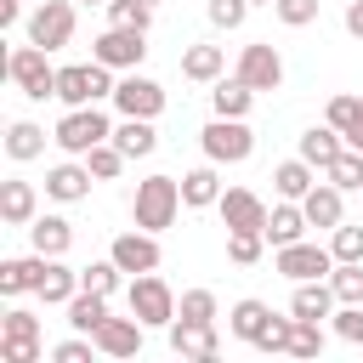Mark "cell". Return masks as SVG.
Returning <instances> with one entry per match:
<instances>
[{
	"mask_svg": "<svg viewBox=\"0 0 363 363\" xmlns=\"http://www.w3.org/2000/svg\"><path fill=\"white\" fill-rule=\"evenodd\" d=\"M176 210H182V182H176V176H147V182H136V199H130L136 227L164 233V227L176 221Z\"/></svg>",
	"mask_w": 363,
	"mask_h": 363,
	"instance_id": "cell-1",
	"label": "cell"
},
{
	"mask_svg": "<svg viewBox=\"0 0 363 363\" xmlns=\"http://www.w3.org/2000/svg\"><path fill=\"white\" fill-rule=\"evenodd\" d=\"M62 153H74V159H85L91 147H102V142H113V125H108V113L91 102V108H68L62 119H57V136H51Z\"/></svg>",
	"mask_w": 363,
	"mask_h": 363,
	"instance_id": "cell-2",
	"label": "cell"
},
{
	"mask_svg": "<svg viewBox=\"0 0 363 363\" xmlns=\"http://www.w3.org/2000/svg\"><path fill=\"white\" fill-rule=\"evenodd\" d=\"M45 57H51V51H40L34 40H28V45H17V51L6 57V74H11V85H17L23 96H34V102L57 96V68H51Z\"/></svg>",
	"mask_w": 363,
	"mask_h": 363,
	"instance_id": "cell-3",
	"label": "cell"
},
{
	"mask_svg": "<svg viewBox=\"0 0 363 363\" xmlns=\"http://www.w3.org/2000/svg\"><path fill=\"white\" fill-rule=\"evenodd\" d=\"M102 96H113V79H108V62H74V68H57V102H68V108H91V102H102Z\"/></svg>",
	"mask_w": 363,
	"mask_h": 363,
	"instance_id": "cell-4",
	"label": "cell"
},
{
	"mask_svg": "<svg viewBox=\"0 0 363 363\" xmlns=\"http://www.w3.org/2000/svg\"><path fill=\"white\" fill-rule=\"evenodd\" d=\"M199 142H204V159H216V164H244V159L255 153L250 125H244V119H221V113L199 130Z\"/></svg>",
	"mask_w": 363,
	"mask_h": 363,
	"instance_id": "cell-5",
	"label": "cell"
},
{
	"mask_svg": "<svg viewBox=\"0 0 363 363\" xmlns=\"http://www.w3.org/2000/svg\"><path fill=\"white\" fill-rule=\"evenodd\" d=\"M130 312L147 323V329H170L176 323V295L159 272H136L130 278Z\"/></svg>",
	"mask_w": 363,
	"mask_h": 363,
	"instance_id": "cell-6",
	"label": "cell"
},
{
	"mask_svg": "<svg viewBox=\"0 0 363 363\" xmlns=\"http://www.w3.org/2000/svg\"><path fill=\"white\" fill-rule=\"evenodd\" d=\"M28 40L40 51H62L74 40V0H40L28 11Z\"/></svg>",
	"mask_w": 363,
	"mask_h": 363,
	"instance_id": "cell-7",
	"label": "cell"
},
{
	"mask_svg": "<svg viewBox=\"0 0 363 363\" xmlns=\"http://www.w3.org/2000/svg\"><path fill=\"white\" fill-rule=\"evenodd\" d=\"M0 357L6 363H40V318L11 306L6 323H0Z\"/></svg>",
	"mask_w": 363,
	"mask_h": 363,
	"instance_id": "cell-8",
	"label": "cell"
},
{
	"mask_svg": "<svg viewBox=\"0 0 363 363\" xmlns=\"http://www.w3.org/2000/svg\"><path fill=\"white\" fill-rule=\"evenodd\" d=\"M272 267H278L284 278H295V284H306V278H329V272H335V250L295 238V244H284V250H278V261H272Z\"/></svg>",
	"mask_w": 363,
	"mask_h": 363,
	"instance_id": "cell-9",
	"label": "cell"
},
{
	"mask_svg": "<svg viewBox=\"0 0 363 363\" xmlns=\"http://www.w3.org/2000/svg\"><path fill=\"white\" fill-rule=\"evenodd\" d=\"M250 91H278L284 85V57L267 45V40H255V45H244L238 51V68H233Z\"/></svg>",
	"mask_w": 363,
	"mask_h": 363,
	"instance_id": "cell-10",
	"label": "cell"
},
{
	"mask_svg": "<svg viewBox=\"0 0 363 363\" xmlns=\"http://www.w3.org/2000/svg\"><path fill=\"white\" fill-rule=\"evenodd\" d=\"M113 108H119L125 119H159L164 85H153V79H142V74H125V79L113 85Z\"/></svg>",
	"mask_w": 363,
	"mask_h": 363,
	"instance_id": "cell-11",
	"label": "cell"
},
{
	"mask_svg": "<svg viewBox=\"0 0 363 363\" xmlns=\"http://www.w3.org/2000/svg\"><path fill=\"white\" fill-rule=\"evenodd\" d=\"M216 210H221V221H227V233H238V227H250V233H261L267 227V204H261V193H250V187H227L221 199H216Z\"/></svg>",
	"mask_w": 363,
	"mask_h": 363,
	"instance_id": "cell-12",
	"label": "cell"
},
{
	"mask_svg": "<svg viewBox=\"0 0 363 363\" xmlns=\"http://www.w3.org/2000/svg\"><path fill=\"white\" fill-rule=\"evenodd\" d=\"M113 261H119V272H159V238L147 233V227H136V233H119L113 238V250H108Z\"/></svg>",
	"mask_w": 363,
	"mask_h": 363,
	"instance_id": "cell-13",
	"label": "cell"
},
{
	"mask_svg": "<svg viewBox=\"0 0 363 363\" xmlns=\"http://www.w3.org/2000/svg\"><path fill=\"white\" fill-rule=\"evenodd\" d=\"M91 57L108 62V68H136V62L147 57V40H142V28H113V23H108V34L96 40Z\"/></svg>",
	"mask_w": 363,
	"mask_h": 363,
	"instance_id": "cell-14",
	"label": "cell"
},
{
	"mask_svg": "<svg viewBox=\"0 0 363 363\" xmlns=\"http://www.w3.org/2000/svg\"><path fill=\"white\" fill-rule=\"evenodd\" d=\"M142 329H147V323H142L136 312H130V318H102V329H96L91 340H96L102 357H136V352H142Z\"/></svg>",
	"mask_w": 363,
	"mask_h": 363,
	"instance_id": "cell-15",
	"label": "cell"
},
{
	"mask_svg": "<svg viewBox=\"0 0 363 363\" xmlns=\"http://www.w3.org/2000/svg\"><path fill=\"white\" fill-rule=\"evenodd\" d=\"M170 352H176V357H199V363H216V352H221V340H216V323L176 318V323H170Z\"/></svg>",
	"mask_w": 363,
	"mask_h": 363,
	"instance_id": "cell-16",
	"label": "cell"
},
{
	"mask_svg": "<svg viewBox=\"0 0 363 363\" xmlns=\"http://www.w3.org/2000/svg\"><path fill=\"white\" fill-rule=\"evenodd\" d=\"M306 227H312V221H306L301 199H284V204H278V210L267 216V227H261V233H267V244H272V250H284V244H295V238H301Z\"/></svg>",
	"mask_w": 363,
	"mask_h": 363,
	"instance_id": "cell-17",
	"label": "cell"
},
{
	"mask_svg": "<svg viewBox=\"0 0 363 363\" xmlns=\"http://www.w3.org/2000/svg\"><path fill=\"white\" fill-rule=\"evenodd\" d=\"M45 306H68L74 295H79V272L74 267H62V255H51L45 261V272H40V289H34Z\"/></svg>",
	"mask_w": 363,
	"mask_h": 363,
	"instance_id": "cell-18",
	"label": "cell"
},
{
	"mask_svg": "<svg viewBox=\"0 0 363 363\" xmlns=\"http://www.w3.org/2000/svg\"><path fill=\"white\" fill-rule=\"evenodd\" d=\"M289 312L295 318H335V284L329 278H306V284H295V301H289Z\"/></svg>",
	"mask_w": 363,
	"mask_h": 363,
	"instance_id": "cell-19",
	"label": "cell"
},
{
	"mask_svg": "<svg viewBox=\"0 0 363 363\" xmlns=\"http://www.w3.org/2000/svg\"><path fill=\"white\" fill-rule=\"evenodd\" d=\"M340 153H346V136H340L335 125H312V130L301 136V159H306V164H318V170H329Z\"/></svg>",
	"mask_w": 363,
	"mask_h": 363,
	"instance_id": "cell-20",
	"label": "cell"
},
{
	"mask_svg": "<svg viewBox=\"0 0 363 363\" xmlns=\"http://www.w3.org/2000/svg\"><path fill=\"white\" fill-rule=\"evenodd\" d=\"M91 164H57V170H45V193L57 199V204H74V199H85L91 193Z\"/></svg>",
	"mask_w": 363,
	"mask_h": 363,
	"instance_id": "cell-21",
	"label": "cell"
},
{
	"mask_svg": "<svg viewBox=\"0 0 363 363\" xmlns=\"http://www.w3.org/2000/svg\"><path fill=\"white\" fill-rule=\"evenodd\" d=\"M45 261L51 255H23V261H0V295H28V289H40V272H45Z\"/></svg>",
	"mask_w": 363,
	"mask_h": 363,
	"instance_id": "cell-22",
	"label": "cell"
},
{
	"mask_svg": "<svg viewBox=\"0 0 363 363\" xmlns=\"http://www.w3.org/2000/svg\"><path fill=\"white\" fill-rule=\"evenodd\" d=\"M221 193H227V187H221V176H216V159L182 176V204H187V210H204V204H216Z\"/></svg>",
	"mask_w": 363,
	"mask_h": 363,
	"instance_id": "cell-23",
	"label": "cell"
},
{
	"mask_svg": "<svg viewBox=\"0 0 363 363\" xmlns=\"http://www.w3.org/2000/svg\"><path fill=\"white\" fill-rule=\"evenodd\" d=\"M34 182H0V221L6 227H28L34 221Z\"/></svg>",
	"mask_w": 363,
	"mask_h": 363,
	"instance_id": "cell-24",
	"label": "cell"
},
{
	"mask_svg": "<svg viewBox=\"0 0 363 363\" xmlns=\"http://www.w3.org/2000/svg\"><path fill=\"white\" fill-rule=\"evenodd\" d=\"M28 238H34L40 255H68V244H74V221H62V216H34V221H28Z\"/></svg>",
	"mask_w": 363,
	"mask_h": 363,
	"instance_id": "cell-25",
	"label": "cell"
},
{
	"mask_svg": "<svg viewBox=\"0 0 363 363\" xmlns=\"http://www.w3.org/2000/svg\"><path fill=\"white\" fill-rule=\"evenodd\" d=\"M221 68H227V51H221V45H187V51H182V74L199 79V85L221 79Z\"/></svg>",
	"mask_w": 363,
	"mask_h": 363,
	"instance_id": "cell-26",
	"label": "cell"
},
{
	"mask_svg": "<svg viewBox=\"0 0 363 363\" xmlns=\"http://www.w3.org/2000/svg\"><path fill=\"white\" fill-rule=\"evenodd\" d=\"M250 102H255V91H250L238 74H233V79H216V91H210V108H216L221 119H244Z\"/></svg>",
	"mask_w": 363,
	"mask_h": 363,
	"instance_id": "cell-27",
	"label": "cell"
},
{
	"mask_svg": "<svg viewBox=\"0 0 363 363\" xmlns=\"http://www.w3.org/2000/svg\"><path fill=\"white\" fill-rule=\"evenodd\" d=\"M113 147H119L125 159H147V153L159 147V136H153V119H125V125L113 130Z\"/></svg>",
	"mask_w": 363,
	"mask_h": 363,
	"instance_id": "cell-28",
	"label": "cell"
},
{
	"mask_svg": "<svg viewBox=\"0 0 363 363\" xmlns=\"http://www.w3.org/2000/svg\"><path fill=\"white\" fill-rule=\"evenodd\" d=\"M312 170L318 164H306V159H284L278 170H272V187H278V199H306L318 182H312Z\"/></svg>",
	"mask_w": 363,
	"mask_h": 363,
	"instance_id": "cell-29",
	"label": "cell"
},
{
	"mask_svg": "<svg viewBox=\"0 0 363 363\" xmlns=\"http://www.w3.org/2000/svg\"><path fill=\"white\" fill-rule=\"evenodd\" d=\"M301 210H306V221H312V227H340V187H335V182L312 187V193L301 199Z\"/></svg>",
	"mask_w": 363,
	"mask_h": 363,
	"instance_id": "cell-30",
	"label": "cell"
},
{
	"mask_svg": "<svg viewBox=\"0 0 363 363\" xmlns=\"http://www.w3.org/2000/svg\"><path fill=\"white\" fill-rule=\"evenodd\" d=\"M102 318H108V295H96V289H79V295L68 301V323H74L79 335H96V329H102Z\"/></svg>",
	"mask_w": 363,
	"mask_h": 363,
	"instance_id": "cell-31",
	"label": "cell"
},
{
	"mask_svg": "<svg viewBox=\"0 0 363 363\" xmlns=\"http://www.w3.org/2000/svg\"><path fill=\"white\" fill-rule=\"evenodd\" d=\"M267 323H272V306H267V301H238V306L227 312V329H233L238 340H250V346H255V335H261Z\"/></svg>",
	"mask_w": 363,
	"mask_h": 363,
	"instance_id": "cell-32",
	"label": "cell"
},
{
	"mask_svg": "<svg viewBox=\"0 0 363 363\" xmlns=\"http://www.w3.org/2000/svg\"><path fill=\"white\" fill-rule=\"evenodd\" d=\"M6 153H11L17 164L40 159V153H45V130H40V125H28V119H17V125L6 130Z\"/></svg>",
	"mask_w": 363,
	"mask_h": 363,
	"instance_id": "cell-33",
	"label": "cell"
},
{
	"mask_svg": "<svg viewBox=\"0 0 363 363\" xmlns=\"http://www.w3.org/2000/svg\"><path fill=\"white\" fill-rule=\"evenodd\" d=\"M323 176H329V182H335L340 193H352V187L363 193V147H346V153H340V159H335V164H329Z\"/></svg>",
	"mask_w": 363,
	"mask_h": 363,
	"instance_id": "cell-34",
	"label": "cell"
},
{
	"mask_svg": "<svg viewBox=\"0 0 363 363\" xmlns=\"http://www.w3.org/2000/svg\"><path fill=\"white\" fill-rule=\"evenodd\" d=\"M108 23H113V28H142V34H147L153 6H147V0H108Z\"/></svg>",
	"mask_w": 363,
	"mask_h": 363,
	"instance_id": "cell-35",
	"label": "cell"
},
{
	"mask_svg": "<svg viewBox=\"0 0 363 363\" xmlns=\"http://www.w3.org/2000/svg\"><path fill=\"white\" fill-rule=\"evenodd\" d=\"M261 244H267V233H250V227H238V233H227V261H238V267H255V261H261Z\"/></svg>",
	"mask_w": 363,
	"mask_h": 363,
	"instance_id": "cell-36",
	"label": "cell"
},
{
	"mask_svg": "<svg viewBox=\"0 0 363 363\" xmlns=\"http://www.w3.org/2000/svg\"><path fill=\"white\" fill-rule=\"evenodd\" d=\"M79 289H96V295H113V289H119V261L108 255V261H91V267H79Z\"/></svg>",
	"mask_w": 363,
	"mask_h": 363,
	"instance_id": "cell-37",
	"label": "cell"
},
{
	"mask_svg": "<svg viewBox=\"0 0 363 363\" xmlns=\"http://www.w3.org/2000/svg\"><path fill=\"white\" fill-rule=\"evenodd\" d=\"M329 284H335V301H363V261H335Z\"/></svg>",
	"mask_w": 363,
	"mask_h": 363,
	"instance_id": "cell-38",
	"label": "cell"
},
{
	"mask_svg": "<svg viewBox=\"0 0 363 363\" xmlns=\"http://www.w3.org/2000/svg\"><path fill=\"white\" fill-rule=\"evenodd\" d=\"M85 164H91V176H96V182H113V176L125 170V153H119L113 142H102V147H91V153H85Z\"/></svg>",
	"mask_w": 363,
	"mask_h": 363,
	"instance_id": "cell-39",
	"label": "cell"
},
{
	"mask_svg": "<svg viewBox=\"0 0 363 363\" xmlns=\"http://www.w3.org/2000/svg\"><path fill=\"white\" fill-rule=\"evenodd\" d=\"M176 318H193V323H216V295L210 289H187L176 301Z\"/></svg>",
	"mask_w": 363,
	"mask_h": 363,
	"instance_id": "cell-40",
	"label": "cell"
},
{
	"mask_svg": "<svg viewBox=\"0 0 363 363\" xmlns=\"http://www.w3.org/2000/svg\"><path fill=\"white\" fill-rule=\"evenodd\" d=\"M329 250H335V261H363V227H329Z\"/></svg>",
	"mask_w": 363,
	"mask_h": 363,
	"instance_id": "cell-41",
	"label": "cell"
},
{
	"mask_svg": "<svg viewBox=\"0 0 363 363\" xmlns=\"http://www.w3.org/2000/svg\"><path fill=\"white\" fill-rule=\"evenodd\" d=\"M289 335H295V312H289V318H272V323L255 335V352H289Z\"/></svg>",
	"mask_w": 363,
	"mask_h": 363,
	"instance_id": "cell-42",
	"label": "cell"
},
{
	"mask_svg": "<svg viewBox=\"0 0 363 363\" xmlns=\"http://www.w3.org/2000/svg\"><path fill=\"white\" fill-rule=\"evenodd\" d=\"M289 352H295V357H318V352H323V329H318L312 318H295V335H289Z\"/></svg>",
	"mask_w": 363,
	"mask_h": 363,
	"instance_id": "cell-43",
	"label": "cell"
},
{
	"mask_svg": "<svg viewBox=\"0 0 363 363\" xmlns=\"http://www.w3.org/2000/svg\"><path fill=\"white\" fill-rule=\"evenodd\" d=\"M335 335L352 340V346H363V301H340V312H335Z\"/></svg>",
	"mask_w": 363,
	"mask_h": 363,
	"instance_id": "cell-44",
	"label": "cell"
},
{
	"mask_svg": "<svg viewBox=\"0 0 363 363\" xmlns=\"http://www.w3.org/2000/svg\"><path fill=\"white\" fill-rule=\"evenodd\" d=\"M272 11H278V23H289V28L318 23V0H272Z\"/></svg>",
	"mask_w": 363,
	"mask_h": 363,
	"instance_id": "cell-45",
	"label": "cell"
},
{
	"mask_svg": "<svg viewBox=\"0 0 363 363\" xmlns=\"http://www.w3.org/2000/svg\"><path fill=\"white\" fill-rule=\"evenodd\" d=\"M204 11H210V23H216V28H238V23L250 17V0H210Z\"/></svg>",
	"mask_w": 363,
	"mask_h": 363,
	"instance_id": "cell-46",
	"label": "cell"
},
{
	"mask_svg": "<svg viewBox=\"0 0 363 363\" xmlns=\"http://www.w3.org/2000/svg\"><path fill=\"white\" fill-rule=\"evenodd\" d=\"M357 108H363V96H346V91H340V96H329V125L346 136V125L357 119Z\"/></svg>",
	"mask_w": 363,
	"mask_h": 363,
	"instance_id": "cell-47",
	"label": "cell"
},
{
	"mask_svg": "<svg viewBox=\"0 0 363 363\" xmlns=\"http://www.w3.org/2000/svg\"><path fill=\"white\" fill-rule=\"evenodd\" d=\"M91 346H96V340H62L51 357H57V363H91Z\"/></svg>",
	"mask_w": 363,
	"mask_h": 363,
	"instance_id": "cell-48",
	"label": "cell"
},
{
	"mask_svg": "<svg viewBox=\"0 0 363 363\" xmlns=\"http://www.w3.org/2000/svg\"><path fill=\"white\" fill-rule=\"evenodd\" d=\"M346 34H357V40H363V0H352V6H346Z\"/></svg>",
	"mask_w": 363,
	"mask_h": 363,
	"instance_id": "cell-49",
	"label": "cell"
},
{
	"mask_svg": "<svg viewBox=\"0 0 363 363\" xmlns=\"http://www.w3.org/2000/svg\"><path fill=\"white\" fill-rule=\"evenodd\" d=\"M23 17V0H0V28H11Z\"/></svg>",
	"mask_w": 363,
	"mask_h": 363,
	"instance_id": "cell-50",
	"label": "cell"
},
{
	"mask_svg": "<svg viewBox=\"0 0 363 363\" xmlns=\"http://www.w3.org/2000/svg\"><path fill=\"white\" fill-rule=\"evenodd\" d=\"M346 147H363V108H357V119L346 125Z\"/></svg>",
	"mask_w": 363,
	"mask_h": 363,
	"instance_id": "cell-51",
	"label": "cell"
},
{
	"mask_svg": "<svg viewBox=\"0 0 363 363\" xmlns=\"http://www.w3.org/2000/svg\"><path fill=\"white\" fill-rule=\"evenodd\" d=\"M79 6H108V0H79Z\"/></svg>",
	"mask_w": 363,
	"mask_h": 363,
	"instance_id": "cell-52",
	"label": "cell"
},
{
	"mask_svg": "<svg viewBox=\"0 0 363 363\" xmlns=\"http://www.w3.org/2000/svg\"><path fill=\"white\" fill-rule=\"evenodd\" d=\"M250 6H272V0H250Z\"/></svg>",
	"mask_w": 363,
	"mask_h": 363,
	"instance_id": "cell-53",
	"label": "cell"
},
{
	"mask_svg": "<svg viewBox=\"0 0 363 363\" xmlns=\"http://www.w3.org/2000/svg\"><path fill=\"white\" fill-rule=\"evenodd\" d=\"M147 6H159V0H147Z\"/></svg>",
	"mask_w": 363,
	"mask_h": 363,
	"instance_id": "cell-54",
	"label": "cell"
}]
</instances>
